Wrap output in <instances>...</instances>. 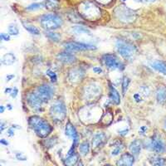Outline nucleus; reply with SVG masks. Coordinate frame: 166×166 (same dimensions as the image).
Returning a JSON list of instances; mask_svg holds the SVG:
<instances>
[{
	"mask_svg": "<svg viewBox=\"0 0 166 166\" xmlns=\"http://www.w3.org/2000/svg\"><path fill=\"white\" fill-rule=\"evenodd\" d=\"M100 9L92 1H85L79 5V14L85 19L95 21L100 17Z\"/></svg>",
	"mask_w": 166,
	"mask_h": 166,
	"instance_id": "1",
	"label": "nucleus"
},
{
	"mask_svg": "<svg viewBox=\"0 0 166 166\" xmlns=\"http://www.w3.org/2000/svg\"><path fill=\"white\" fill-rule=\"evenodd\" d=\"M28 121H29L30 126L34 129V131L40 137H42V138L46 137L50 134L52 130V128L50 124L37 115L31 116Z\"/></svg>",
	"mask_w": 166,
	"mask_h": 166,
	"instance_id": "2",
	"label": "nucleus"
},
{
	"mask_svg": "<svg viewBox=\"0 0 166 166\" xmlns=\"http://www.w3.org/2000/svg\"><path fill=\"white\" fill-rule=\"evenodd\" d=\"M115 47H116L118 53L125 60L133 59L137 52L135 46L124 40H118L115 44Z\"/></svg>",
	"mask_w": 166,
	"mask_h": 166,
	"instance_id": "3",
	"label": "nucleus"
},
{
	"mask_svg": "<svg viewBox=\"0 0 166 166\" xmlns=\"http://www.w3.org/2000/svg\"><path fill=\"white\" fill-rule=\"evenodd\" d=\"M114 15L119 21L124 23L134 22L136 18V14L132 9L124 5H119L114 10Z\"/></svg>",
	"mask_w": 166,
	"mask_h": 166,
	"instance_id": "4",
	"label": "nucleus"
},
{
	"mask_svg": "<svg viewBox=\"0 0 166 166\" xmlns=\"http://www.w3.org/2000/svg\"><path fill=\"white\" fill-rule=\"evenodd\" d=\"M40 22L44 29L54 30L61 27L63 23V21L60 16L51 13V14L43 15L42 17Z\"/></svg>",
	"mask_w": 166,
	"mask_h": 166,
	"instance_id": "5",
	"label": "nucleus"
},
{
	"mask_svg": "<svg viewBox=\"0 0 166 166\" xmlns=\"http://www.w3.org/2000/svg\"><path fill=\"white\" fill-rule=\"evenodd\" d=\"M50 115L55 121H63L66 116V108L61 101L54 103L50 108Z\"/></svg>",
	"mask_w": 166,
	"mask_h": 166,
	"instance_id": "6",
	"label": "nucleus"
},
{
	"mask_svg": "<svg viewBox=\"0 0 166 166\" xmlns=\"http://www.w3.org/2000/svg\"><path fill=\"white\" fill-rule=\"evenodd\" d=\"M149 148L155 153L163 154L166 151V144L159 134H155L149 139Z\"/></svg>",
	"mask_w": 166,
	"mask_h": 166,
	"instance_id": "7",
	"label": "nucleus"
},
{
	"mask_svg": "<svg viewBox=\"0 0 166 166\" xmlns=\"http://www.w3.org/2000/svg\"><path fill=\"white\" fill-rule=\"evenodd\" d=\"M102 61L105 66L110 70H122L124 65L118 59L117 56L112 54H105L102 56Z\"/></svg>",
	"mask_w": 166,
	"mask_h": 166,
	"instance_id": "8",
	"label": "nucleus"
},
{
	"mask_svg": "<svg viewBox=\"0 0 166 166\" xmlns=\"http://www.w3.org/2000/svg\"><path fill=\"white\" fill-rule=\"evenodd\" d=\"M64 47L66 51L69 52H74V51H87V50H94L95 47L94 45L91 44L82 43V42H71L64 44Z\"/></svg>",
	"mask_w": 166,
	"mask_h": 166,
	"instance_id": "9",
	"label": "nucleus"
},
{
	"mask_svg": "<svg viewBox=\"0 0 166 166\" xmlns=\"http://www.w3.org/2000/svg\"><path fill=\"white\" fill-rule=\"evenodd\" d=\"M100 86L96 85L95 83H90V85H88L85 88V91H84V95H85V99L88 100H92L97 99L100 95Z\"/></svg>",
	"mask_w": 166,
	"mask_h": 166,
	"instance_id": "10",
	"label": "nucleus"
},
{
	"mask_svg": "<svg viewBox=\"0 0 166 166\" xmlns=\"http://www.w3.org/2000/svg\"><path fill=\"white\" fill-rule=\"evenodd\" d=\"M37 95L41 97L42 100H43V102H47L53 96L54 90L49 85L44 84V85H39L37 87Z\"/></svg>",
	"mask_w": 166,
	"mask_h": 166,
	"instance_id": "11",
	"label": "nucleus"
},
{
	"mask_svg": "<svg viewBox=\"0 0 166 166\" xmlns=\"http://www.w3.org/2000/svg\"><path fill=\"white\" fill-rule=\"evenodd\" d=\"M27 103L32 109L34 110H39L42 107L43 100H42L41 97L37 95V93H28L27 95Z\"/></svg>",
	"mask_w": 166,
	"mask_h": 166,
	"instance_id": "12",
	"label": "nucleus"
},
{
	"mask_svg": "<svg viewBox=\"0 0 166 166\" xmlns=\"http://www.w3.org/2000/svg\"><path fill=\"white\" fill-rule=\"evenodd\" d=\"M84 71L80 68H73L69 71L68 78L70 81L73 83H77L81 81L84 77Z\"/></svg>",
	"mask_w": 166,
	"mask_h": 166,
	"instance_id": "13",
	"label": "nucleus"
},
{
	"mask_svg": "<svg viewBox=\"0 0 166 166\" xmlns=\"http://www.w3.org/2000/svg\"><path fill=\"white\" fill-rule=\"evenodd\" d=\"M58 61L64 64H73L76 61V57L73 54H71L69 51L67 52H61L56 56Z\"/></svg>",
	"mask_w": 166,
	"mask_h": 166,
	"instance_id": "14",
	"label": "nucleus"
},
{
	"mask_svg": "<svg viewBox=\"0 0 166 166\" xmlns=\"http://www.w3.org/2000/svg\"><path fill=\"white\" fill-rule=\"evenodd\" d=\"M106 142V135L104 133H97L92 138L91 144L94 149H98Z\"/></svg>",
	"mask_w": 166,
	"mask_h": 166,
	"instance_id": "15",
	"label": "nucleus"
},
{
	"mask_svg": "<svg viewBox=\"0 0 166 166\" xmlns=\"http://www.w3.org/2000/svg\"><path fill=\"white\" fill-rule=\"evenodd\" d=\"M134 155L129 153H124L120 156V159H118L116 164L120 166H131L134 164Z\"/></svg>",
	"mask_w": 166,
	"mask_h": 166,
	"instance_id": "16",
	"label": "nucleus"
},
{
	"mask_svg": "<svg viewBox=\"0 0 166 166\" xmlns=\"http://www.w3.org/2000/svg\"><path fill=\"white\" fill-rule=\"evenodd\" d=\"M156 99L159 104H164L166 102V86L159 85L156 90Z\"/></svg>",
	"mask_w": 166,
	"mask_h": 166,
	"instance_id": "17",
	"label": "nucleus"
},
{
	"mask_svg": "<svg viewBox=\"0 0 166 166\" xmlns=\"http://www.w3.org/2000/svg\"><path fill=\"white\" fill-rule=\"evenodd\" d=\"M141 148L142 144L139 139H135L134 141H132L129 146V151L131 152L133 155H138L141 151Z\"/></svg>",
	"mask_w": 166,
	"mask_h": 166,
	"instance_id": "18",
	"label": "nucleus"
},
{
	"mask_svg": "<svg viewBox=\"0 0 166 166\" xmlns=\"http://www.w3.org/2000/svg\"><path fill=\"white\" fill-rule=\"evenodd\" d=\"M110 99L114 104L119 105L120 103V95L113 85H110Z\"/></svg>",
	"mask_w": 166,
	"mask_h": 166,
	"instance_id": "19",
	"label": "nucleus"
},
{
	"mask_svg": "<svg viewBox=\"0 0 166 166\" xmlns=\"http://www.w3.org/2000/svg\"><path fill=\"white\" fill-rule=\"evenodd\" d=\"M113 114L111 110H106L105 113L102 115V117L100 119V123L102 125H108L112 122Z\"/></svg>",
	"mask_w": 166,
	"mask_h": 166,
	"instance_id": "20",
	"label": "nucleus"
},
{
	"mask_svg": "<svg viewBox=\"0 0 166 166\" xmlns=\"http://www.w3.org/2000/svg\"><path fill=\"white\" fill-rule=\"evenodd\" d=\"M151 66L160 73L166 75V63L162 61H156L151 64Z\"/></svg>",
	"mask_w": 166,
	"mask_h": 166,
	"instance_id": "21",
	"label": "nucleus"
},
{
	"mask_svg": "<svg viewBox=\"0 0 166 166\" xmlns=\"http://www.w3.org/2000/svg\"><path fill=\"white\" fill-rule=\"evenodd\" d=\"M16 57L12 53L9 52V53L5 54L4 56L2 57V63L6 66H10L15 62Z\"/></svg>",
	"mask_w": 166,
	"mask_h": 166,
	"instance_id": "22",
	"label": "nucleus"
},
{
	"mask_svg": "<svg viewBox=\"0 0 166 166\" xmlns=\"http://www.w3.org/2000/svg\"><path fill=\"white\" fill-rule=\"evenodd\" d=\"M71 31L75 35H90V31L87 28H85V27H83V26H75V27H71Z\"/></svg>",
	"mask_w": 166,
	"mask_h": 166,
	"instance_id": "23",
	"label": "nucleus"
},
{
	"mask_svg": "<svg viewBox=\"0 0 166 166\" xmlns=\"http://www.w3.org/2000/svg\"><path fill=\"white\" fill-rule=\"evenodd\" d=\"M78 161V155L76 154H72L68 155V157L64 160V164L66 165H74L76 164V162Z\"/></svg>",
	"mask_w": 166,
	"mask_h": 166,
	"instance_id": "24",
	"label": "nucleus"
},
{
	"mask_svg": "<svg viewBox=\"0 0 166 166\" xmlns=\"http://www.w3.org/2000/svg\"><path fill=\"white\" fill-rule=\"evenodd\" d=\"M149 162L151 163L153 165H157V166H161L165 164L166 160L164 158H161L159 156H152L149 159Z\"/></svg>",
	"mask_w": 166,
	"mask_h": 166,
	"instance_id": "25",
	"label": "nucleus"
},
{
	"mask_svg": "<svg viewBox=\"0 0 166 166\" xmlns=\"http://www.w3.org/2000/svg\"><path fill=\"white\" fill-rule=\"evenodd\" d=\"M23 24V27L27 32H29L30 33H32L33 35H38L40 33V30L37 28V27H35L33 25L29 24V23H26V22H22Z\"/></svg>",
	"mask_w": 166,
	"mask_h": 166,
	"instance_id": "26",
	"label": "nucleus"
},
{
	"mask_svg": "<svg viewBox=\"0 0 166 166\" xmlns=\"http://www.w3.org/2000/svg\"><path fill=\"white\" fill-rule=\"evenodd\" d=\"M59 6L58 0H46L45 2V7L48 10H55Z\"/></svg>",
	"mask_w": 166,
	"mask_h": 166,
	"instance_id": "27",
	"label": "nucleus"
},
{
	"mask_svg": "<svg viewBox=\"0 0 166 166\" xmlns=\"http://www.w3.org/2000/svg\"><path fill=\"white\" fill-rule=\"evenodd\" d=\"M79 150L82 155L87 154L90 151V144L88 141H84L79 145Z\"/></svg>",
	"mask_w": 166,
	"mask_h": 166,
	"instance_id": "28",
	"label": "nucleus"
},
{
	"mask_svg": "<svg viewBox=\"0 0 166 166\" xmlns=\"http://www.w3.org/2000/svg\"><path fill=\"white\" fill-rule=\"evenodd\" d=\"M67 17L68 19L71 21V22H79L81 21V17H80V14L79 13H76L74 11H71V12H69L68 14H67Z\"/></svg>",
	"mask_w": 166,
	"mask_h": 166,
	"instance_id": "29",
	"label": "nucleus"
},
{
	"mask_svg": "<svg viewBox=\"0 0 166 166\" xmlns=\"http://www.w3.org/2000/svg\"><path fill=\"white\" fill-rule=\"evenodd\" d=\"M46 36L48 37L51 41L55 42H59L60 41V39H61V36H60L58 33H56V32H46Z\"/></svg>",
	"mask_w": 166,
	"mask_h": 166,
	"instance_id": "30",
	"label": "nucleus"
},
{
	"mask_svg": "<svg viewBox=\"0 0 166 166\" xmlns=\"http://www.w3.org/2000/svg\"><path fill=\"white\" fill-rule=\"evenodd\" d=\"M8 33L12 36H17L19 33V30L15 24H11L8 27Z\"/></svg>",
	"mask_w": 166,
	"mask_h": 166,
	"instance_id": "31",
	"label": "nucleus"
},
{
	"mask_svg": "<svg viewBox=\"0 0 166 166\" xmlns=\"http://www.w3.org/2000/svg\"><path fill=\"white\" fill-rule=\"evenodd\" d=\"M129 81H130V80H129V79L128 78L127 76H124V78H123V80H122L123 95H124V94H125V92L127 91V89H128V86H129Z\"/></svg>",
	"mask_w": 166,
	"mask_h": 166,
	"instance_id": "32",
	"label": "nucleus"
},
{
	"mask_svg": "<svg viewBox=\"0 0 166 166\" xmlns=\"http://www.w3.org/2000/svg\"><path fill=\"white\" fill-rule=\"evenodd\" d=\"M46 74L47 75V76L50 77V79H51V81H52V82H56V81H57V76H56V74L53 71H51V70H47V71H46Z\"/></svg>",
	"mask_w": 166,
	"mask_h": 166,
	"instance_id": "33",
	"label": "nucleus"
},
{
	"mask_svg": "<svg viewBox=\"0 0 166 166\" xmlns=\"http://www.w3.org/2000/svg\"><path fill=\"white\" fill-rule=\"evenodd\" d=\"M43 5L42 3H38V2H35V3H32L31 5H29L28 7H27V10H31V11H34V10H37L41 8Z\"/></svg>",
	"mask_w": 166,
	"mask_h": 166,
	"instance_id": "34",
	"label": "nucleus"
},
{
	"mask_svg": "<svg viewBox=\"0 0 166 166\" xmlns=\"http://www.w3.org/2000/svg\"><path fill=\"white\" fill-rule=\"evenodd\" d=\"M122 149H123V144H118L115 147V149H113V151L111 152V154H112L113 156L118 155V154H120V152H121Z\"/></svg>",
	"mask_w": 166,
	"mask_h": 166,
	"instance_id": "35",
	"label": "nucleus"
},
{
	"mask_svg": "<svg viewBox=\"0 0 166 166\" xmlns=\"http://www.w3.org/2000/svg\"><path fill=\"white\" fill-rule=\"evenodd\" d=\"M139 93L140 94V95H141L143 98L147 97L149 94V88L146 87V86H142V87L140 88V90H139Z\"/></svg>",
	"mask_w": 166,
	"mask_h": 166,
	"instance_id": "36",
	"label": "nucleus"
},
{
	"mask_svg": "<svg viewBox=\"0 0 166 166\" xmlns=\"http://www.w3.org/2000/svg\"><path fill=\"white\" fill-rule=\"evenodd\" d=\"M16 158H17L18 160H22V161L27 160V157L25 156L22 153H17V154H16Z\"/></svg>",
	"mask_w": 166,
	"mask_h": 166,
	"instance_id": "37",
	"label": "nucleus"
},
{
	"mask_svg": "<svg viewBox=\"0 0 166 166\" xmlns=\"http://www.w3.org/2000/svg\"><path fill=\"white\" fill-rule=\"evenodd\" d=\"M0 37H1V39L2 41H9L10 40V36L7 33H4V32H2L1 34H0Z\"/></svg>",
	"mask_w": 166,
	"mask_h": 166,
	"instance_id": "38",
	"label": "nucleus"
},
{
	"mask_svg": "<svg viewBox=\"0 0 166 166\" xmlns=\"http://www.w3.org/2000/svg\"><path fill=\"white\" fill-rule=\"evenodd\" d=\"M134 99L136 102H140L142 100V96L139 93H135L134 95Z\"/></svg>",
	"mask_w": 166,
	"mask_h": 166,
	"instance_id": "39",
	"label": "nucleus"
},
{
	"mask_svg": "<svg viewBox=\"0 0 166 166\" xmlns=\"http://www.w3.org/2000/svg\"><path fill=\"white\" fill-rule=\"evenodd\" d=\"M17 93H18L17 88L14 87L13 89H12V91H11V96H12V98H16V96L17 95Z\"/></svg>",
	"mask_w": 166,
	"mask_h": 166,
	"instance_id": "40",
	"label": "nucleus"
},
{
	"mask_svg": "<svg viewBox=\"0 0 166 166\" xmlns=\"http://www.w3.org/2000/svg\"><path fill=\"white\" fill-rule=\"evenodd\" d=\"M96 2H99L100 4H102V5H107L109 4L112 0H95Z\"/></svg>",
	"mask_w": 166,
	"mask_h": 166,
	"instance_id": "41",
	"label": "nucleus"
},
{
	"mask_svg": "<svg viewBox=\"0 0 166 166\" xmlns=\"http://www.w3.org/2000/svg\"><path fill=\"white\" fill-rule=\"evenodd\" d=\"M93 71H94L95 73L100 74L102 72V69L100 68V66H95V67L93 68Z\"/></svg>",
	"mask_w": 166,
	"mask_h": 166,
	"instance_id": "42",
	"label": "nucleus"
},
{
	"mask_svg": "<svg viewBox=\"0 0 166 166\" xmlns=\"http://www.w3.org/2000/svg\"><path fill=\"white\" fill-rule=\"evenodd\" d=\"M7 134H8L9 136H13V135H14V129H13V127H12V128H10V129H8Z\"/></svg>",
	"mask_w": 166,
	"mask_h": 166,
	"instance_id": "43",
	"label": "nucleus"
},
{
	"mask_svg": "<svg viewBox=\"0 0 166 166\" xmlns=\"http://www.w3.org/2000/svg\"><path fill=\"white\" fill-rule=\"evenodd\" d=\"M128 131H129L128 129H124V130H120V131H119V134H120V135H126V134H128Z\"/></svg>",
	"mask_w": 166,
	"mask_h": 166,
	"instance_id": "44",
	"label": "nucleus"
},
{
	"mask_svg": "<svg viewBox=\"0 0 166 166\" xmlns=\"http://www.w3.org/2000/svg\"><path fill=\"white\" fill-rule=\"evenodd\" d=\"M4 128H5V124L2 122V121H1V122H0V132H1V133H2V130L4 129Z\"/></svg>",
	"mask_w": 166,
	"mask_h": 166,
	"instance_id": "45",
	"label": "nucleus"
},
{
	"mask_svg": "<svg viewBox=\"0 0 166 166\" xmlns=\"http://www.w3.org/2000/svg\"><path fill=\"white\" fill-rule=\"evenodd\" d=\"M0 143H1V144H4V145H7V144H8V142L6 141L4 139H1V140H0Z\"/></svg>",
	"mask_w": 166,
	"mask_h": 166,
	"instance_id": "46",
	"label": "nucleus"
},
{
	"mask_svg": "<svg viewBox=\"0 0 166 166\" xmlns=\"http://www.w3.org/2000/svg\"><path fill=\"white\" fill-rule=\"evenodd\" d=\"M147 130V128L145 126H143V127H141V129H140V133H141V134H144V132L146 131Z\"/></svg>",
	"mask_w": 166,
	"mask_h": 166,
	"instance_id": "47",
	"label": "nucleus"
},
{
	"mask_svg": "<svg viewBox=\"0 0 166 166\" xmlns=\"http://www.w3.org/2000/svg\"><path fill=\"white\" fill-rule=\"evenodd\" d=\"M13 77H14V75H8V76H7V81H9Z\"/></svg>",
	"mask_w": 166,
	"mask_h": 166,
	"instance_id": "48",
	"label": "nucleus"
},
{
	"mask_svg": "<svg viewBox=\"0 0 166 166\" xmlns=\"http://www.w3.org/2000/svg\"><path fill=\"white\" fill-rule=\"evenodd\" d=\"M3 111H4V106H3V105H1V106H0V113H3Z\"/></svg>",
	"mask_w": 166,
	"mask_h": 166,
	"instance_id": "49",
	"label": "nucleus"
},
{
	"mask_svg": "<svg viewBox=\"0 0 166 166\" xmlns=\"http://www.w3.org/2000/svg\"><path fill=\"white\" fill-rule=\"evenodd\" d=\"M7 107H8V109H9V110H12V107H11V105H7Z\"/></svg>",
	"mask_w": 166,
	"mask_h": 166,
	"instance_id": "50",
	"label": "nucleus"
},
{
	"mask_svg": "<svg viewBox=\"0 0 166 166\" xmlns=\"http://www.w3.org/2000/svg\"><path fill=\"white\" fill-rule=\"evenodd\" d=\"M123 2H125V1H127V0H122Z\"/></svg>",
	"mask_w": 166,
	"mask_h": 166,
	"instance_id": "51",
	"label": "nucleus"
},
{
	"mask_svg": "<svg viewBox=\"0 0 166 166\" xmlns=\"http://www.w3.org/2000/svg\"><path fill=\"white\" fill-rule=\"evenodd\" d=\"M165 127H166V124H165Z\"/></svg>",
	"mask_w": 166,
	"mask_h": 166,
	"instance_id": "52",
	"label": "nucleus"
}]
</instances>
